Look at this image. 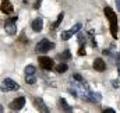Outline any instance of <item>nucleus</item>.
<instances>
[{
	"mask_svg": "<svg viewBox=\"0 0 120 113\" xmlns=\"http://www.w3.org/2000/svg\"><path fill=\"white\" fill-rule=\"evenodd\" d=\"M63 17H64V13H60V14H59V17H57V21H56V23L53 24V28H56V27L59 25L60 23H61V20H63Z\"/></svg>",
	"mask_w": 120,
	"mask_h": 113,
	"instance_id": "a211bd4d",
	"label": "nucleus"
},
{
	"mask_svg": "<svg viewBox=\"0 0 120 113\" xmlns=\"http://www.w3.org/2000/svg\"><path fill=\"white\" fill-rule=\"evenodd\" d=\"M31 27H32V29H34L35 32H41L42 28H43V21H42V18H36V20H34Z\"/></svg>",
	"mask_w": 120,
	"mask_h": 113,
	"instance_id": "9b49d317",
	"label": "nucleus"
},
{
	"mask_svg": "<svg viewBox=\"0 0 120 113\" xmlns=\"http://www.w3.org/2000/svg\"><path fill=\"white\" fill-rule=\"evenodd\" d=\"M116 59H117V60H119V61H120V53H119V55H117V56H116Z\"/></svg>",
	"mask_w": 120,
	"mask_h": 113,
	"instance_id": "5701e85b",
	"label": "nucleus"
},
{
	"mask_svg": "<svg viewBox=\"0 0 120 113\" xmlns=\"http://www.w3.org/2000/svg\"><path fill=\"white\" fill-rule=\"evenodd\" d=\"M59 57L60 59H63V60H67V59H70V50H64V52H63V53H61V55H59Z\"/></svg>",
	"mask_w": 120,
	"mask_h": 113,
	"instance_id": "f3484780",
	"label": "nucleus"
},
{
	"mask_svg": "<svg viewBox=\"0 0 120 113\" xmlns=\"http://www.w3.org/2000/svg\"><path fill=\"white\" fill-rule=\"evenodd\" d=\"M15 21H17V17H14V18H11V20H6V23H4V29H6V32H7L8 35H14V34L17 32V24H15Z\"/></svg>",
	"mask_w": 120,
	"mask_h": 113,
	"instance_id": "20e7f679",
	"label": "nucleus"
},
{
	"mask_svg": "<svg viewBox=\"0 0 120 113\" xmlns=\"http://www.w3.org/2000/svg\"><path fill=\"white\" fill-rule=\"evenodd\" d=\"M35 105H36V108L41 110L42 113H48L49 112V109H48V106L45 105V102H43V99L42 98H35Z\"/></svg>",
	"mask_w": 120,
	"mask_h": 113,
	"instance_id": "1a4fd4ad",
	"label": "nucleus"
},
{
	"mask_svg": "<svg viewBox=\"0 0 120 113\" xmlns=\"http://www.w3.org/2000/svg\"><path fill=\"white\" fill-rule=\"evenodd\" d=\"M101 99H102V95H101V94H98V92H91V94H90V101H91V102L98 103Z\"/></svg>",
	"mask_w": 120,
	"mask_h": 113,
	"instance_id": "f8f14e48",
	"label": "nucleus"
},
{
	"mask_svg": "<svg viewBox=\"0 0 120 113\" xmlns=\"http://www.w3.org/2000/svg\"><path fill=\"white\" fill-rule=\"evenodd\" d=\"M116 7H117V10L120 11V0H116Z\"/></svg>",
	"mask_w": 120,
	"mask_h": 113,
	"instance_id": "4be33fe9",
	"label": "nucleus"
},
{
	"mask_svg": "<svg viewBox=\"0 0 120 113\" xmlns=\"http://www.w3.org/2000/svg\"><path fill=\"white\" fill-rule=\"evenodd\" d=\"M94 68H95L96 71L102 73V71L106 70V64H105V61H103L102 59H95V60H94Z\"/></svg>",
	"mask_w": 120,
	"mask_h": 113,
	"instance_id": "6e6552de",
	"label": "nucleus"
},
{
	"mask_svg": "<svg viewBox=\"0 0 120 113\" xmlns=\"http://www.w3.org/2000/svg\"><path fill=\"white\" fill-rule=\"evenodd\" d=\"M13 4L8 1V0H3L1 1V11L3 13H6V14H11L13 13Z\"/></svg>",
	"mask_w": 120,
	"mask_h": 113,
	"instance_id": "9d476101",
	"label": "nucleus"
},
{
	"mask_svg": "<svg viewBox=\"0 0 120 113\" xmlns=\"http://www.w3.org/2000/svg\"><path fill=\"white\" fill-rule=\"evenodd\" d=\"M105 15L108 17L109 24H110V34L116 39L117 38V29H119V27H117V15L110 7H105Z\"/></svg>",
	"mask_w": 120,
	"mask_h": 113,
	"instance_id": "f257e3e1",
	"label": "nucleus"
},
{
	"mask_svg": "<svg viewBox=\"0 0 120 113\" xmlns=\"http://www.w3.org/2000/svg\"><path fill=\"white\" fill-rule=\"evenodd\" d=\"M25 105V98L24 96H20V98H15L11 103H10V109L11 110H20L22 109Z\"/></svg>",
	"mask_w": 120,
	"mask_h": 113,
	"instance_id": "423d86ee",
	"label": "nucleus"
},
{
	"mask_svg": "<svg viewBox=\"0 0 120 113\" xmlns=\"http://www.w3.org/2000/svg\"><path fill=\"white\" fill-rule=\"evenodd\" d=\"M59 103H60V106L63 108V110H64V112H71V108H70V105L66 102V99L60 98V99H59Z\"/></svg>",
	"mask_w": 120,
	"mask_h": 113,
	"instance_id": "ddd939ff",
	"label": "nucleus"
},
{
	"mask_svg": "<svg viewBox=\"0 0 120 113\" xmlns=\"http://www.w3.org/2000/svg\"><path fill=\"white\" fill-rule=\"evenodd\" d=\"M55 68H56V71H57V73H66V71H67V68H68V66H67L66 63H60V64H57Z\"/></svg>",
	"mask_w": 120,
	"mask_h": 113,
	"instance_id": "4468645a",
	"label": "nucleus"
},
{
	"mask_svg": "<svg viewBox=\"0 0 120 113\" xmlns=\"http://www.w3.org/2000/svg\"><path fill=\"white\" fill-rule=\"evenodd\" d=\"M25 74H27V75H30V74H35V67H34V66H27V67H25Z\"/></svg>",
	"mask_w": 120,
	"mask_h": 113,
	"instance_id": "dca6fc26",
	"label": "nucleus"
},
{
	"mask_svg": "<svg viewBox=\"0 0 120 113\" xmlns=\"http://www.w3.org/2000/svg\"><path fill=\"white\" fill-rule=\"evenodd\" d=\"M3 85H4L3 91H17V89H20V85L15 81H13L11 78H6L3 81Z\"/></svg>",
	"mask_w": 120,
	"mask_h": 113,
	"instance_id": "0eeeda50",
	"label": "nucleus"
},
{
	"mask_svg": "<svg viewBox=\"0 0 120 113\" xmlns=\"http://www.w3.org/2000/svg\"><path fill=\"white\" fill-rule=\"evenodd\" d=\"M78 42H80V45L82 46V45H85V38H84V35L82 34H80L78 35Z\"/></svg>",
	"mask_w": 120,
	"mask_h": 113,
	"instance_id": "6ab92c4d",
	"label": "nucleus"
},
{
	"mask_svg": "<svg viewBox=\"0 0 120 113\" xmlns=\"http://www.w3.org/2000/svg\"><path fill=\"white\" fill-rule=\"evenodd\" d=\"M117 71H119V75H120V66H119V68H117Z\"/></svg>",
	"mask_w": 120,
	"mask_h": 113,
	"instance_id": "b1692460",
	"label": "nucleus"
},
{
	"mask_svg": "<svg viewBox=\"0 0 120 113\" xmlns=\"http://www.w3.org/2000/svg\"><path fill=\"white\" fill-rule=\"evenodd\" d=\"M53 48H55V43H53V42H50V41H48V39H42V41L36 45L35 50H36L38 53H46V52H49V50L53 49Z\"/></svg>",
	"mask_w": 120,
	"mask_h": 113,
	"instance_id": "f03ea898",
	"label": "nucleus"
},
{
	"mask_svg": "<svg viewBox=\"0 0 120 113\" xmlns=\"http://www.w3.org/2000/svg\"><path fill=\"white\" fill-rule=\"evenodd\" d=\"M25 83H27V84H35V83H36V78L34 77V74H30V75L25 77Z\"/></svg>",
	"mask_w": 120,
	"mask_h": 113,
	"instance_id": "2eb2a0df",
	"label": "nucleus"
},
{
	"mask_svg": "<svg viewBox=\"0 0 120 113\" xmlns=\"http://www.w3.org/2000/svg\"><path fill=\"white\" fill-rule=\"evenodd\" d=\"M103 113H115V110H113L112 108H105V109H103Z\"/></svg>",
	"mask_w": 120,
	"mask_h": 113,
	"instance_id": "aec40b11",
	"label": "nucleus"
},
{
	"mask_svg": "<svg viewBox=\"0 0 120 113\" xmlns=\"http://www.w3.org/2000/svg\"><path fill=\"white\" fill-rule=\"evenodd\" d=\"M39 64H41V67L43 68V70H52L53 67H55V61L50 59V57L48 56H39Z\"/></svg>",
	"mask_w": 120,
	"mask_h": 113,
	"instance_id": "39448f33",
	"label": "nucleus"
},
{
	"mask_svg": "<svg viewBox=\"0 0 120 113\" xmlns=\"http://www.w3.org/2000/svg\"><path fill=\"white\" fill-rule=\"evenodd\" d=\"M80 29H81V24L78 23V24H75L73 28H70V29H67V31H64V32H61V34H60V39H61V41H67V39H70L73 35H75Z\"/></svg>",
	"mask_w": 120,
	"mask_h": 113,
	"instance_id": "7ed1b4c3",
	"label": "nucleus"
},
{
	"mask_svg": "<svg viewBox=\"0 0 120 113\" xmlns=\"http://www.w3.org/2000/svg\"><path fill=\"white\" fill-rule=\"evenodd\" d=\"M78 55H80V56H84V55H85V49L80 48V50H78Z\"/></svg>",
	"mask_w": 120,
	"mask_h": 113,
	"instance_id": "412c9836",
	"label": "nucleus"
}]
</instances>
